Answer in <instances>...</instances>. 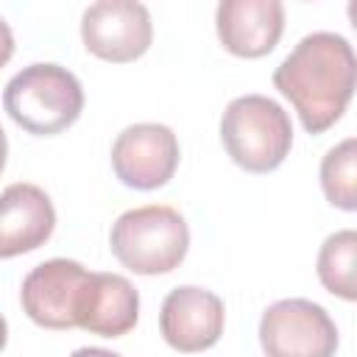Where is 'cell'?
Instances as JSON below:
<instances>
[{
	"mask_svg": "<svg viewBox=\"0 0 357 357\" xmlns=\"http://www.w3.org/2000/svg\"><path fill=\"white\" fill-rule=\"evenodd\" d=\"M139 318V296L137 287L120 273H89L78 307H75V326L100 335V337H120L134 329Z\"/></svg>",
	"mask_w": 357,
	"mask_h": 357,
	"instance_id": "obj_12",
	"label": "cell"
},
{
	"mask_svg": "<svg viewBox=\"0 0 357 357\" xmlns=\"http://www.w3.org/2000/svg\"><path fill=\"white\" fill-rule=\"evenodd\" d=\"M223 321L226 310L220 296L195 284L170 290L159 310V332L165 343L181 354L212 349L223 335Z\"/></svg>",
	"mask_w": 357,
	"mask_h": 357,
	"instance_id": "obj_8",
	"label": "cell"
},
{
	"mask_svg": "<svg viewBox=\"0 0 357 357\" xmlns=\"http://www.w3.org/2000/svg\"><path fill=\"white\" fill-rule=\"evenodd\" d=\"M70 357H120L117 351H109V349H95V346H86V349H75Z\"/></svg>",
	"mask_w": 357,
	"mask_h": 357,
	"instance_id": "obj_15",
	"label": "cell"
},
{
	"mask_svg": "<svg viewBox=\"0 0 357 357\" xmlns=\"http://www.w3.org/2000/svg\"><path fill=\"white\" fill-rule=\"evenodd\" d=\"M220 142L231 162L248 173L276 170L293 145L287 112L265 95L234 98L220 117Z\"/></svg>",
	"mask_w": 357,
	"mask_h": 357,
	"instance_id": "obj_4",
	"label": "cell"
},
{
	"mask_svg": "<svg viewBox=\"0 0 357 357\" xmlns=\"http://www.w3.org/2000/svg\"><path fill=\"white\" fill-rule=\"evenodd\" d=\"M109 245L117 262L134 273H170L187 257L190 229L173 206H137L114 220Z\"/></svg>",
	"mask_w": 357,
	"mask_h": 357,
	"instance_id": "obj_3",
	"label": "cell"
},
{
	"mask_svg": "<svg viewBox=\"0 0 357 357\" xmlns=\"http://www.w3.org/2000/svg\"><path fill=\"white\" fill-rule=\"evenodd\" d=\"M178 139L162 123H137L117 134L112 145L114 176L131 190L165 187L178 167Z\"/></svg>",
	"mask_w": 357,
	"mask_h": 357,
	"instance_id": "obj_7",
	"label": "cell"
},
{
	"mask_svg": "<svg viewBox=\"0 0 357 357\" xmlns=\"http://www.w3.org/2000/svg\"><path fill=\"white\" fill-rule=\"evenodd\" d=\"M84 47L112 64H126L151 47L153 22L142 3L134 0H98L81 17Z\"/></svg>",
	"mask_w": 357,
	"mask_h": 357,
	"instance_id": "obj_6",
	"label": "cell"
},
{
	"mask_svg": "<svg viewBox=\"0 0 357 357\" xmlns=\"http://www.w3.org/2000/svg\"><path fill=\"white\" fill-rule=\"evenodd\" d=\"M56 229V209L36 184H8L0 195V257L11 259L47 243Z\"/></svg>",
	"mask_w": 357,
	"mask_h": 357,
	"instance_id": "obj_11",
	"label": "cell"
},
{
	"mask_svg": "<svg viewBox=\"0 0 357 357\" xmlns=\"http://www.w3.org/2000/svg\"><path fill=\"white\" fill-rule=\"evenodd\" d=\"M86 276L89 271L81 262L64 257L36 265L22 279V290H20L25 315L45 329H73L78 296Z\"/></svg>",
	"mask_w": 357,
	"mask_h": 357,
	"instance_id": "obj_9",
	"label": "cell"
},
{
	"mask_svg": "<svg viewBox=\"0 0 357 357\" xmlns=\"http://www.w3.org/2000/svg\"><path fill=\"white\" fill-rule=\"evenodd\" d=\"M346 11H349V20H351V25H354V28H357V0H351V3H349V8H346Z\"/></svg>",
	"mask_w": 357,
	"mask_h": 357,
	"instance_id": "obj_16",
	"label": "cell"
},
{
	"mask_svg": "<svg viewBox=\"0 0 357 357\" xmlns=\"http://www.w3.org/2000/svg\"><path fill=\"white\" fill-rule=\"evenodd\" d=\"M259 343L268 357H335L337 326L321 304L282 298L262 312Z\"/></svg>",
	"mask_w": 357,
	"mask_h": 357,
	"instance_id": "obj_5",
	"label": "cell"
},
{
	"mask_svg": "<svg viewBox=\"0 0 357 357\" xmlns=\"http://www.w3.org/2000/svg\"><path fill=\"white\" fill-rule=\"evenodd\" d=\"M321 190L332 206L357 212V137L326 151L321 159Z\"/></svg>",
	"mask_w": 357,
	"mask_h": 357,
	"instance_id": "obj_14",
	"label": "cell"
},
{
	"mask_svg": "<svg viewBox=\"0 0 357 357\" xmlns=\"http://www.w3.org/2000/svg\"><path fill=\"white\" fill-rule=\"evenodd\" d=\"M220 45L240 59L268 56L284 31V6L279 0H223L215 11Z\"/></svg>",
	"mask_w": 357,
	"mask_h": 357,
	"instance_id": "obj_10",
	"label": "cell"
},
{
	"mask_svg": "<svg viewBox=\"0 0 357 357\" xmlns=\"http://www.w3.org/2000/svg\"><path fill=\"white\" fill-rule=\"evenodd\" d=\"M315 271L324 290L337 298L357 301V229L329 234L318 251Z\"/></svg>",
	"mask_w": 357,
	"mask_h": 357,
	"instance_id": "obj_13",
	"label": "cell"
},
{
	"mask_svg": "<svg viewBox=\"0 0 357 357\" xmlns=\"http://www.w3.org/2000/svg\"><path fill=\"white\" fill-rule=\"evenodd\" d=\"M8 117L28 134L53 137L70 128L84 109L81 81L59 64H28L3 89Z\"/></svg>",
	"mask_w": 357,
	"mask_h": 357,
	"instance_id": "obj_2",
	"label": "cell"
},
{
	"mask_svg": "<svg viewBox=\"0 0 357 357\" xmlns=\"http://www.w3.org/2000/svg\"><path fill=\"white\" fill-rule=\"evenodd\" d=\"M273 86L293 103L310 134H324L357 92V53L346 36L315 31L282 59Z\"/></svg>",
	"mask_w": 357,
	"mask_h": 357,
	"instance_id": "obj_1",
	"label": "cell"
}]
</instances>
